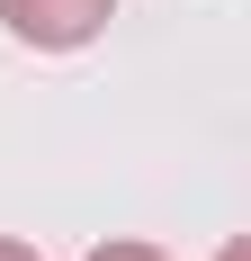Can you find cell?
Wrapping results in <instances>:
<instances>
[{"mask_svg": "<svg viewBox=\"0 0 251 261\" xmlns=\"http://www.w3.org/2000/svg\"><path fill=\"white\" fill-rule=\"evenodd\" d=\"M108 9H117V0H0L9 36H27V45H45V54L90 45V36L108 27Z\"/></svg>", "mask_w": 251, "mask_h": 261, "instance_id": "6da1fadb", "label": "cell"}, {"mask_svg": "<svg viewBox=\"0 0 251 261\" xmlns=\"http://www.w3.org/2000/svg\"><path fill=\"white\" fill-rule=\"evenodd\" d=\"M90 261H171V252H152V243H99Z\"/></svg>", "mask_w": 251, "mask_h": 261, "instance_id": "7a4b0ae2", "label": "cell"}, {"mask_svg": "<svg viewBox=\"0 0 251 261\" xmlns=\"http://www.w3.org/2000/svg\"><path fill=\"white\" fill-rule=\"evenodd\" d=\"M0 261H45V252H36V243H9V234H0Z\"/></svg>", "mask_w": 251, "mask_h": 261, "instance_id": "3957f363", "label": "cell"}, {"mask_svg": "<svg viewBox=\"0 0 251 261\" xmlns=\"http://www.w3.org/2000/svg\"><path fill=\"white\" fill-rule=\"evenodd\" d=\"M215 261H251V252H242V243H225V252H215Z\"/></svg>", "mask_w": 251, "mask_h": 261, "instance_id": "277c9868", "label": "cell"}]
</instances>
